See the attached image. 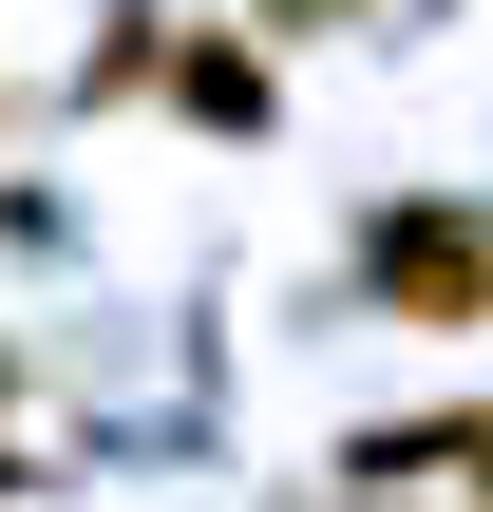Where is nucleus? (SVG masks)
Wrapping results in <instances>:
<instances>
[{"mask_svg": "<svg viewBox=\"0 0 493 512\" xmlns=\"http://www.w3.org/2000/svg\"><path fill=\"white\" fill-rule=\"evenodd\" d=\"M361 304L418 323V342H493V209H456V190L361 209Z\"/></svg>", "mask_w": 493, "mask_h": 512, "instance_id": "1", "label": "nucleus"}, {"mask_svg": "<svg viewBox=\"0 0 493 512\" xmlns=\"http://www.w3.org/2000/svg\"><path fill=\"white\" fill-rule=\"evenodd\" d=\"M152 76H171V114H190V133H266V57H247V38H171Z\"/></svg>", "mask_w": 493, "mask_h": 512, "instance_id": "2", "label": "nucleus"}, {"mask_svg": "<svg viewBox=\"0 0 493 512\" xmlns=\"http://www.w3.org/2000/svg\"><path fill=\"white\" fill-rule=\"evenodd\" d=\"M152 57H171V19H152V0H133V19H114V38H95V57H76V95H152Z\"/></svg>", "mask_w": 493, "mask_h": 512, "instance_id": "3", "label": "nucleus"}, {"mask_svg": "<svg viewBox=\"0 0 493 512\" xmlns=\"http://www.w3.org/2000/svg\"><path fill=\"white\" fill-rule=\"evenodd\" d=\"M266 19H285V38H342V19H380V0H266Z\"/></svg>", "mask_w": 493, "mask_h": 512, "instance_id": "4", "label": "nucleus"}, {"mask_svg": "<svg viewBox=\"0 0 493 512\" xmlns=\"http://www.w3.org/2000/svg\"><path fill=\"white\" fill-rule=\"evenodd\" d=\"M475 475H493V418H475ZM475 512H493V494H475Z\"/></svg>", "mask_w": 493, "mask_h": 512, "instance_id": "5", "label": "nucleus"}]
</instances>
